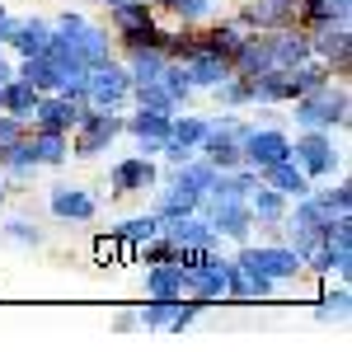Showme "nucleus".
I'll return each mask as SVG.
<instances>
[{"label":"nucleus","mask_w":352,"mask_h":352,"mask_svg":"<svg viewBox=\"0 0 352 352\" xmlns=\"http://www.w3.org/2000/svg\"><path fill=\"white\" fill-rule=\"evenodd\" d=\"M164 5H169L179 19H202V14L212 10V0H164Z\"/></svg>","instance_id":"obj_41"},{"label":"nucleus","mask_w":352,"mask_h":352,"mask_svg":"<svg viewBox=\"0 0 352 352\" xmlns=\"http://www.w3.org/2000/svg\"><path fill=\"white\" fill-rule=\"evenodd\" d=\"M217 99H221V104H230V109H235V104H254V80H249V76H240V80L226 76V80L217 85Z\"/></svg>","instance_id":"obj_35"},{"label":"nucleus","mask_w":352,"mask_h":352,"mask_svg":"<svg viewBox=\"0 0 352 352\" xmlns=\"http://www.w3.org/2000/svg\"><path fill=\"white\" fill-rule=\"evenodd\" d=\"M10 76H14V71H10V61H5V56H0V85L10 80Z\"/></svg>","instance_id":"obj_44"},{"label":"nucleus","mask_w":352,"mask_h":352,"mask_svg":"<svg viewBox=\"0 0 352 352\" xmlns=\"http://www.w3.org/2000/svg\"><path fill=\"white\" fill-rule=\"evenodd\" d=\"M221 277H226V300H268L272 287H277V282H268V277L240 268L235 258H230V263L221 258Z\"/></svg>","instance_id":"obj_7"},{"label":"nucleus","mask_w":352,"mask_h":352,"mask_svg":"<svg viewBox=\"0 0 352 352\" xmlns=\"http://www.w3.org/2000/svg\"><path fill=\"white\" fill-rule=\"evenodd\" d=\"M292 19H296V0H254L244 10L249 28H292Z\"/></svg>","instance_id":"obj_13"},{"label":"nucleus","mask_w":352,"mask_h":352,"mask_svg":"<svg viewBox=\"0 0 352 352\" xmlns=\"http://www.w3.org/2000/svg\"><path fill=\"white\" fill-rule=\"evenodd\" d=\"M292 155L300 160V174H333V164H338V151H333V141H329L324 132H305L296 136V146H292Z\"/></svg>","instance_id":"obj_5"},{"label":"nucleus","mask_w":352,"mask_h":352,"mask_svg":"<svg viewBox=\"0 0 352 352\" xmlns=\"http://www.w3.org/2000/svg\"><path fill=\"white\" fill-rule=\"evenodd\" d=\"M244 164H249V169H263V164H277V160H292V141H287V136L282 132H249L244 136Z\"/></svg>","instance_id":"obj_9"},{"label":"nucleus","mask_w":352,"mask_h":352,"mask_svg":"<svg viewBox=\"0 0 352 352\" xmlns=\"http://www.w3.org/2000/svg\"><path fill=\"white\" fill-rule=\"evenodd\" d=\"M197 207H202V197H197V192L174 188V184H169V192H164L160 202H155V212H151V217L164 226V221H179V217H188V212H197Z\"/></svg>","instance_id":"obj_25"},{"label":"nucleus","mask_w":352,"mask_h":352,"mask_svg":"<svg viewBox=\"0 0 352 352\" xmlns=\"http://www.w3.org/2000/svg\"><path fill=\"white\" fill-rule=\"evenodd\" d=\"M85 104L76 99H66V94H38V104H33V122H38V132H71L76 127V118H80Z\"/></svg>","instance_id":"obj_8"},{"label":"nucleus","mask_w":352,"mask_h":352,"mask_svg":"<svg viewBox=\"0 0 352 352\" xmlns=\"http://www.w3.org/2000/svg\"><path fill=\"white\" fill-rule=\"evenodd\" d=\"M14 28H19V19H10V14L0 10V43H10V38H14Z\"/></svg>","instance_id":"obj_43"},{"label":"nucleus","mask_w":352,"mask_h":352,"mask_svg":"<svg viewBox=\"0 0 352 352\" xmlns=\"http://www.w3.org/2000/svg\"><path fill=\"white\" fill-rule=\"evenodd\" d=\"M296 122L310 132H324V127H343L348 122V94L343 89H315V94H300L296 104Z\"/></svg>","instance_id":"obj_1"},{"label":"nucleus","mask_w":352,"mask_h":352,"mask_svg":"<svg viewBox=\"0 0 352 352\" xmlns=\"http://www.w3.org/2000/svg\"><path fill=\"white\" fill-rule=\"evenodd\" d=\"M230 71H240L249 80L272 71V38H240V47L230 56Z\"/></svg>","instance_id":"obj_11"},{"label":"nucleus","mask_w":352,"mask_h":352,"mask_svg":"<svg viewBox=\"0 0 352 352\" xmlns=\"http://www.w3.org/2000/svg\"><path fill=\"white\" fill-rule=\"evenodd\" d=\"M282 99H296V80H292V71H263V76H254V104H282Z\"/></svg>","instance_id":"obj_21"},{"label":"nucleus","mask_w":352,"mask_h":352,"mask_svg":"<svg viewBox=\"0 0 352 352\" xmlns=\"http://www.w3.org/2000/svg\"><path fill=\"white\" fill-rule=\"evenodd\" d=\"M113 19H118L122 33H136V28H151V24H155V14H151L141 0H122V5H113Z\"/></svg>","instance_id":"obj_31"},{"label":"nucleus","mask_w":352,"mask_h":352,"mask_svg":"<svg viewBox=\"0 0 352 352\" xmlns=\"http://www.w3.org/2000/svg\"><path fill=\"white\" fill-rule=\"evenodd\" d=\"M127 89H132V76H127L122 66L104 61V66H94V71H89L85 104H89V109H109V113H118V104L127 99Z\"/></svg>","instance_id":"obj_4"},{"label":"nucleus","mask_w":352,"mask_h":352,"mask_svg":"<svg viewBox=\"0 0 352 352\" xmlns=\"http://www.w3.org/2000/svg\"><path fill=\"white\" fill-rule=\"evenodd\" d=\"M315 197L324 202L329 217H348V207H352V188L348 184H338V188H329V192H315Z\"/></svg>","instance_id":"obj_38"},{"label":"nucleus","mask_w":352,"mask_h":352,"mask_svg":"<svg viewBox=\"0 0 352 352\" xmlns=\"http://www.w3.org/2000/svg\"><path fill=\"white\" fill-rule=\"evenodd\" d=\"M235 263L249 268V272H258V277H268V282H287V277L300 272V258L287 244H268V249H249V244H244L240 254H235Z\"/></svg>","instance_id":"obj_3"},{"label":"nucleus","mask_w":352,"mask_h":352,"mask_svg":"<svg viewBox=\"0 0 352 352\" xmlns=\"http://www.w3.org/2000/svg\"><path fill=\"white\" fill-rule=\"evenodd\" d=\"M155 184V164L151 160H122L113 169V188L118 192H132V188H151Z\"/></svg>","instance_id":"obj_27"},{"label":"nucleus","mask_w":352,"mask_h":352,"mask_svg":"<svg viewBox=\"0 0 352 352\" xmlns=\"http://www.w3.org/2000/svg\"><path fill=\"white\" fill-rule=\"evenodd\" d=\"M33 146H28V136L24 141H14V146H5V169H10V174H19V179H24L28 169H33Z\"/></svg>","instance_id":"obj_37"},{"label":"nucleus","mask_w":352,"mask_h":352,"mask_svg":"<svg viewBox=\"0 0 352 352\" xmlns=\"http://www.w3.org/2000/svg\"><path fill=\"white\" fill-rule=\"evenodd\" d=\"M160 85L169 89V99H174V104H184V99L192 94V85H188V71H184V66H174V61H164V71H160Z\"/></svg>","instance_id":"obj_36"},{"label":"nucleus","mask_w":352,"mask_h":352,"mask_svg":"<svg viewBox=\"0 0 352 352\" xmlns=\"http://www.w3.org/2000/svg\"><path fill=\"white\" fill-rule=\"evenodd\" d=\"M207 221H212V230L226 235V240H249V226H254L244 197H212V217Z\"/></svg>","instance_id":"obj_6"},{"label":"nucleus","mask_w":352,"mask_h":352,"mask_svg":"<svg viewBox=\"0 0 352 352\" xmlns=\"http://www.w3.org/2000/svg\"><path fill=\"white\" fill-rule=\"evenodd\" d=\"M160 235H164V240H174V244H217L221 240L217 230H212V221L192 217V212H188V217H179V221H164Z\"/></svg>","instance_id":"obj_14"},{"label":"nucleus","mask_w":352,"mask_h":352,"mask_svg":"<svg viewBox=\"0 0 352 352\" xmlns=\"http://www.w3.org/2000/svg\"><path fill=\"white\" fill-rule=\"evenodd\" d=\"M122 122H127V118H118V113H109V109H89V104H85L80 118H76V127H80V136H76V155H99L113 136H122Z\"/></svg>","instance_id":"obj_2"},{"label":"nucleus","mask_w":352,"mask_h":352,"mask_svg":"<svg viewBox=\"0 0 352 352\" xmlns=\"http://www.w3.org/2000/svg\"><path fill=\"white\" fill-rule=\"evenodd\" d=\"M127 94L136 99V109H155V113H169V118L179 113V104L169 99V89H164L160 80H151V85H132Z\"/></svg>","instance_id":"obj_30"},{"label":"nucleus","mask_w":352,"mask_h":352,"mask_svg":"<svg viewBox=\"0 0 352 352\" xmlns=\"http://www.w3.org/2000/svg\"><path fill=\"white\" fill-rule=\"evenodd\" d=\"M146 296L151 300H184V268H174V263H155V268L146 272Z\"/></svg>","instance_id":"obj_19"},{"label":"nucleus","mask_w":352,"mask_h":352,"mask_svg":"<svg viewBox=\"0 0 352 352\" xmlns=\"http://www.w3.org/2000/svg\"><path fill=\"white\" fill-rule=\"evenodd\" d=\"M217 179H221V169L212 160H188V164H179L174 169V188H188V192H197V197H207V192L217 188Z\"/></svg>","instance_id":"obj_17"},{"label":"nucleus","mask_w":352,"mask_h":352,"mask_svg":"<svg viewBox=\"0 0 352 352\" xmlns=\"http://www.w3.org/2000/svg\"><path fill=\"white\" fill-rule=\"evenodd\" d=\"M202 136H207V122L202 118H169V141L174 146L192 151V146H202Z\"/></svg>","instance_id":"obj_32"},{"label":"nucleus","mask_w":352,"mask_h":352,"mask_svg":"<svg viewBox=\"0 0 352 352\" xmlns=\"http://www.w3.org/2000/svg\"><path fill=\"white\" fill-rule=\"evenodd\" d=\"M122 132H132L141 146H146V155H155L164 141H169V113H155V109H136L132 122H122Z\"/></svg>","instance_id":"obj_10"},{"label":"nucleus","mask_w":352,"mask_h":352,"mask_svg":"<svg viewBox=\"0 0 352 352\" xmlns=\"http://www.w3.org/2000/svg\"><path fill=\"white\" fill-rule=\"evenodd\" d=\"M24 118H14V113H0V146H14V141H24Z\"/></svg>","instance_id":"obj_40"},{"label":"nucleus","mask_w":352,"mask_h":352,"mask_svg":"<svg viewBox=\"0 0 352 352\" xmlns=\"http://www.w3.org/2000/svg\"><path fill=\"white\" fill-rule=\"evenodd\" d=\"M258 174H263V184H268V188H277L282 197H305V192H310V174H300V164H292V160L263 164Z\"/></svg>","instance_id":"obj_12"},{"label":"nucleus","mask_w":352,"mask_h":352,"mask_svg":"<svg viewBox=\"0 0 352 352\" xmlns=\"http://www.w3.org/2000/svg\"><path fill=\"white\" fill-rule=\"evenodd\" d=\"M52 212L56 217H66V221H89L99 207H94V197L80 188H56L52 192Z\"/></svg>","instance_id":"obj_26"},{"label":"nucleus","mask_w":352,"mask_h":352,"mask_svg":"<svg viewBox=\"0 0 352 352\" xmlns=\"http://www.w3.org/2000/svg\"><path fill=\"white\" fill-rule=\"evenodd\" d=\"M19 80H28L33 89H38V94H43V89H56V94H61V85H66V71H61L52 56L43 52V56H24V71H19Z\"/></svg>","instance_id":"obj_20"},{"label":"nucleus","mask_w":352,"mask_h":352,"mask_svg":"<svg viewBox=\"0 0 352 352\" xmlns=\"http://www.w3.org/2000/svg\"><path fill=\"white\" fill-rule=\"evenodd\" d=\"M0 202H5V192H0Z\"/></svg>","instance_id":"obj_45"},{"label":"nucleus","mask_w":352,"mask_h":352,"mask_svg":"<svg viewBox=\"0 0 352 352\" xmlns=\"http://www.w3.org/2000/svg\"><path fill=\"white\" fill-rule=\"evenodd\" d=\"M184 292L197 300H226V277L221 263H202V268H184Z\"/></svg>","instance_id":"obj_15"},{"label":"nucleus","mask_w":352,"mask_h":352,"mask_svg":"<svg viewBox=\"0 0 352 352\" xmlns=\"http://www.w3.org/2000/svg\"><path fill=\"white\" fill-rule=\"evenodd\" d=\"M310 38L305 33H292V28H282L277 38H272V66L277 71H296L300 61H310Z\"/></svg>","instance_id":"obj_16"},{"label":"nucleus","mask_w":352,"mask_h":352,"mask_svg":"<svg viewBox=\"0 0 352 352\" xmlns=\"http://www.w3.org/2000/svg\"><path fill=\"white\" fill-rule=\"evenodd\" d=\"M192 315H197V310L179 305V300H151V305L141 310V324L146 329H184V324H192Z\"/></svg>","instance_id":"obj_22"},{"label":"nucleus","mask_w":352,"mask_h":352,"mask_svg":"<svg viewBox=\"0 0 352 352\" xmlns=\"http://www.w3.org/2000/svg\"><path fill=\"white\" fill-rule=\"evenodd\" d=\"M244 202H249V217H258V221H282L287 217V197H282L277 188H268V184L254 188Z\"/></svg>","instance_id":"obj_28"},{"label":"nucleus","mask_w":352,"mask_h":352,"mask_svg":"<svg viewBox=\"0 0 352 352\" xmlns=\"http://www.w3.org/2000/svg\"><path fill=\"white\" fill-rule=\"evenodd\" d=\"M151 235H160V221H155V217H136V221H122V226L113 230V240H118V244H146Z\"/></svg>","instance_id":"obj_34"},{"label":"nucleus","mask_w":352,"mask_h":352,"mask_svg":"<svg viewBox=\"0 0 352 352\" xmlns=\"http://www.w3.org/2000/svg\"><path fill=\"white\" fill-rule=\"evenodd\" d=\"M28 146H33V160H38V164H61L66 155H71L66 132H33V136H28Z\"/></svg>","instance_id":"obj_29"},{"label":"nucleus","mask_w":352,"mask_h":352,"mask_svg":"<svg viewBox=\"0 0 352 352\" xmlns=\"http://www.w3.org/2000/svg\"><path fill=\"white\" fill-rule=\"evenodd\" d=\"M164 61L169 56L164 52H132V85H151V80H160V71H164Z\"/></svg>","instance_id":"obj_33"},{"label":"nucleus","mask_w":352,"mask_h":352,"mask_svg":"<svg viewBox=\"0 0 352 352\" xmlns=\"http://www.w3.org/2000/svg\"><path fill=\"white\" fill-rule=\"evenodd\" d=\"M47 38H52V24H47V19H24V24L14 28L10 47L19 56H43L47 52Z\"/></svg>","instance_id":"obj_23"},{"label":"nucleus","mask_w":352,"mask_h":352,"mask_svg":"<svg viewBox=\"0 0 352 352\" xmlns=\"http://www.w3.org/2000/svg\"><path fill=\"white\" fill-rule=\"evenodd\" d=\"M348 305H352V296H348V287H338V292H333V296H324V305H320V320H338V324H343V320H348Z\"/></svg>","instance_id":"obj_39"},{"label":"nucleus","mask_w":352,"mask_h":352,"mask_svg":"<svg viewBox=\"0 0 352 352\" xmlns=\"http://www.w3.org/2000/svg\"><path fill=\"white\" fill-rule=\"evenodd\" d=\"M0 235H5V240H14V244H38V226H28V221H10Z\"/></svg>","instance_id":"obj_42"},{"label":"nucleus","mask_w":352,"mask_h":352,"mask_svg":"<svg viewBox=\"0 0 352 352\" xmlns=\"http://www.w3.org/2000/svg\"><path fill=\"white\" fill-rule=\"evenodd\" d=\"M184 71H188V85H221L230 76V61L217 52H192Z\"/></svg>","instance_id":"obj_24"},{"label":"nucleus","mask_w":352,"mask_h":352,"mask_svg":"<svg viewBox=\"0 0 352 352\" xmlns=\"http://www.w3.org/2000/svg\"><path fill=\"white\" fill-rule=\"evenodd\" d=\"M310 52L320 56L324 66H348V24H324L320 28V38L310 43Z\"/></svg>","instance_id":"obj_18"}]
</instances>
